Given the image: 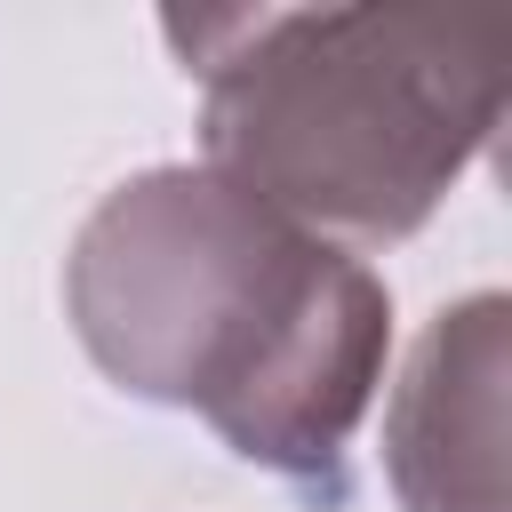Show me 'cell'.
Listing matches in <instances>:
<instances>
[{"mask_svg":"<svg viewBox=\"0 0 512 512\" xmlns=\"http://www.w3.org/2000/svg\"><path fill=\"white\" fill-rule=\"evenodd\" d=\"M248 40L216 88V152L264 200L344 232H408L504 112V8H328L224 24Z\"/></svg>","mask_w":512,"mask_h":512,"instance_id":"1","label":"cell"}]
</instances>
